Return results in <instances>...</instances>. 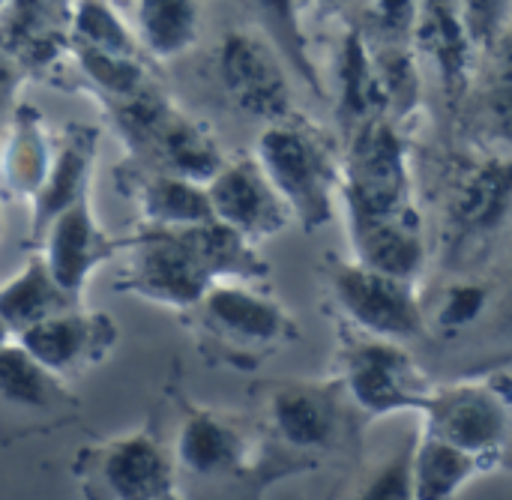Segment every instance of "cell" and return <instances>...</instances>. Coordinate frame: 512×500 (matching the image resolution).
Wrapping results in <instances>:
<instances>
[{
    "label": "cell",
    "instance_id": "3",
    "mask_svg": "<svg viewBox=\"0 0 512 500\" xmlns=\"http://www.w3.org/2000/svg\"><path fill=\"white\" fill-rule=\"evenodd\" d=\"M258 426L267 441L312 471L327 456L357 453L366 417L333 381H267L255 390Z\"/></svg>",
    "mask_w": 512,
    "mask_h": 500
},
{
    "label": "cell",
    "instance_id": "4",
    "mask_svg": "<svg viewBox=\"0 0 512 500\" xmlns=\"http://www.w3.org/2000/svg\"><path fill=\"white\" fill-rule=\"evenodd\" d=\"M336 366V378L366 420L396 411H426L438 387L402 348V342L366 336L345 324L339 330Z\"/></svg>",
    "mask_w": 512,
    "mask_h": 500
},
{
    "label": "cell",
    "instance_id": "35",
    "mask_svg": "<svg viewBox=\"0 0 512 500\" xmlns=\"http://www.w3.org/2000/svg\"><path fill=\"white\" fill-rule=\"evenodd\" d=\"M507 3L510 0H462V24L471 36V42L477 45H489L495 42L504 15H507Z\"/></svg>",
    "mask_w": 512,
    "mask_h": 500
},
{
    "label": "cell",
    "instance_id": "40",
    "mask_svg": "<svg viewBox=\"0 0 512 500\" xmlns=\"http://www.w3.org/2000/svg\"><path fill=\"white\" fill-rule=\"evenodd\" d=\"M318 3H342V0H318Z\"/></svg>",
    "mask_w": 512,
    "mask_h": 500
},
{
    "label": "cell",
    "instance_id": "34",
    "mask_svg": "<svg viewBox=\"0 0 512 500\" xmlns=\"http://www.w3.org/2000/svg\"><path fill=\"white\" fill-rule=\"evenodd\" d=\"M492 303V291L483 282H456L444 291L438 306V327L450 336L474 327Z\"/></svg>",
    "mask_w": 512,
    "mask_h": 500
},
{
    "label": "cell",
    "instance_id": "42",
    "mask_svg": "<svg viewBox=\"0 0 512 500\" xmlns=\"http://www.w3.org/2000/svg\"><path fill=\"white\" fill-rule=\"evenodd\" d=\"M0 3H3V0H0Z\"/></svg>",
    "mask_w": 512,
    "mask_h": 500
},
{
    "label": "cell",
    "instance_id": "29",
    "mask_svg": "<svg viewBox=\"0 0 512 500\" xmlns=\"http://www.w3.org/2000/svg\"><path fill=\"white\" fill-rule=\"evenodd\" d=\"M63 15V0H15L9 24H6V42L9 48L24 51H45V45H54L57 27Z\"/></svg>",
    "mask_w": 512,
    "mask_h": 500
},
{
    "label": "cell",
    "instance_id": "24",
    "mask_svg": "<svg viewBox=\"0 0 512 500\" xmlns=\"http://www.w3.org/2000/svg\"><path fill=\"white\" fill-rule=\"evenodd\" d=\"M486 468L462 447L423 432L417 435L411 456L414 500H456L459 492Z\"/></svg>",
    "mask_w": 512,
    "mask_h": 500
},
{
    "label": "cell",
    "instance_id": "19",
    "mask_svg": "<svg viewBox=\"0 0 512 500\" xmlns=\"http://www.w3.org/2000/svg\"><path fill=\"white\" fill-rule=\"evenodd\" d=\"M141 168L171 171L180 177H189L195 183H210L216 171L225 165V156L219 150V141L195 120L177 114L168 108L162 123L153 129L147 144L138 153Z\"/></svg>",
    "mask_w": 512,
    "mask_h": 500
},
{
    "label": "cell",
    "instance_id": "15",
    "mask_svg": "<svg viewBox=\"0 0 512 500\" xmlns=\"http://www.w3.org/2000/svg\"><path fill=\"white\" fill-rule=\"evenodd\" d=\"M444 216L453 246L495 237L512 216V159L489 156L471 162L453 183Z\"/></svg>",
    "mask_w": 512,
    "mask_h": 500
},
{
    "label": "cell",
    "instance_id": "6",
    "mask_svg": "<svg viewBox=\"0 0 512 500\" xmlns=\"http://www.w3.org/2000/svg\"><path fill=\"white\" fill-rule=\"evenodd\" d=\"M339 195L348 222L420 216L414 207L408 147L384 117H372L351 132Z\"/></svg>",
    "mask_w": 512,
    "mask_h": 500
},
{
    "label": "cell",
    "instance_id": "8",
    "mask_svg": "<svg viewBox=\"0 0 512 500\" xmlns=\"http://www.w3.org/2000/svg\"><path fill=\"white\" fill-rule=\"evenodd\" d=\"M426 429L468 450L486 471L512 468V378L459 381L435 387L426 405Z\"/></svg>",
    "mask_w": 512,
    "mask_h": 500
},
{
    "label": "cell",
    "instance_id": "22",
    "mask_svg": "<svg viewBox=\"0 0 512 500\" xmlns=\"http://www.w3.org/2000/svg\"><path fill=\"white\" fill-rule=\"evenodd\" d=\"M192 252L201 258L213 282H264L270 279V264L258 252V243L246 240L240 231L219 219L180 228Z\"/></svg>",
    "mask_w": 512,
    "mask_h": 500
},
{
    "label": "cell",
    "instance_id": "11",
    "mask_svg": "<svg viewBox=\"0 0 512 500\" xmlns=\"http://www.w3.org/2000/svg\"><path fill=\"white\" fill-rule=\"evenodd\" d=\"M45 369L66 384L99 369L120 342L117 321L102 309L72 306L15 336Z\"/></svg>",
    "mask_w": 512,
    "mask_h": 500
},
{
    "label": "cell",
    "instance_id": "30",
    "mask_svg": "<svg viewBox=\"0 0 512 500\" xmlns=\"http://www.w3.org/2000/svg\"><path fill=\"white\" fill-rule=\"evenodd\" d=\"M75 57L81 63V69L111 96V99H132L138 96L144 87V69L135 63V57H123V54H108L99 48H87V45H75Z\"/></svg>",
    "mask_w": 512,
    "mask_h": 500
},
{
    "label": "cell",
    "instance_id": "1",
    "mask_svg": "<svg viewBox=\"0 0 512 500\" xmlns=\"http://www.w3.org/2000/svg\"><path fill=\"white\" fill-rule=\"evenodd\" d=\"M174 402L180 417L168 447L177 480H192L204 492H240L243 498L258 500L273 480L312 471L276 450L258 423L198 405L183 393H174Z\"/></svg>",
    "mask_w": 512,
    "mask_h": 500
},
{
    "label": "cell",
    "instance_id": "37",
    "mask_svg": "<svg viewBox=\"0 0 512 500\" xmlns=\"http://www.w3.org/2000/svg\"><path fill=\"white\" fill-rule=\"evenodd\" d=\"M489 126L492 135L507 141L512 147V84H498L489 93Z\"/></svg>",
    "mask_w": 512,
    "mask_h": 500
},
{
    "label": "cell",
    "instance_id": "31",
    "mask_svg": "<svg viewBox=\"0 0 512 500\" xmlns=\"http://www.w3.org/2000/svg\"><path fill=\"white\" fill-rule=\"evenodd\" d=\"M258 6H261V15L267 21V30L273 33V39L282 48V54L288 57V63L312 87H318V75H315V66L309 60L306 36H303L300 18H297V0H258Z\"/></svg>",
    "mask_w": 512,
    "mask_h": 500
},
{
    "label": "cell",
    "instance_id": "2",
    "mask_svg": "<svg viewBox=\"0 0 512 500\" xmlns=\"http://www.w3.org/2000/svg\"><path fill=\"white\" fill-rule=\"evenodd\" d=\"M180 318L198 354L228 369H258L300 339L294 315L258 282H216Z\"/></svg>",
    "mask_w": 512,
    "mask_h": 500
},
{
    "label": "cell",
    "instance_id": "23",
    "mask_svg": "<svg viewBox=\"0 0 512 500\" xmlns=\"http://www.w3.org/2000/svg\"><path fill=\"white\" fill-rule=\"evenodd\" d=\"M72 306L81 303L63 291V285L54 279V273L48 270L39 252H33L27 264L0 285V315L15 336Z\"/></svg>",
    "mask_w": 512,
    "mask_h": 500
},
{
    "label": "cell",
    "instance_id": "12",
    "mask_svg": "<svg viewBox=\"0 0 512 500\" xmlns=\"http://www.w3.org/2000/svg\"><path fill=\"white\" fill-rule=\"evenodd\" d=\"M0 411L3 423H15L21 435L54 432L78 417V396L12 339L0 348Z\"/></svg>",
    "mask_w": 512,
    "mask_h": 500
},
{
    "label": "cell",
    "instance_id": "25",
    "mask_svg": "<svg viewBox=\"0 0 512 500\" xmlns=\"http://www.w3.org/2000/svg\"><path fill=\"white\" fill-rule=\"evenodd\" d=\"M414 30L426 54L438 63L447 90L456 96L468 78L471 57V36L462 24L456 0H420Z\"/></svg>",
    "mask_w": 512,
    "mask_h": 500
},
{
    "label": "cell",
    "instance_id": "32",
    "mask_svg": "<svg viewBox=\"0 0 512 500\" xmlns=\"http://www.w3.org/2000/svg\"><path fill=\"white\" fill-rule=\"evenodd\" d=\"M417 435H411L396 453L378 462L351 500H414V480H411V456H414Z\"/></svg>",
    "mask_w": 512,
    "mask_h": 500
},
{
    "label": "cell",
    "instance_id": "28",
    "mask_svg": "<svg viewBox=\"0 0 512 500\" xmlns=\"http://www.w3.org/2000/svg\"><path fill=\"white\" fill-rule=\"evenodd\" d=\"M75 45L135 57V39L108 0H78L72 12Z\"/></svg>",
    "mask_w": 512,
    "mask_h": 500
},
{
    "label": "cell",
    "instance_id": "5",
    "mask_svg": "<svg viewBox=\"0 0 512 500\" xmlns=\"http://www.w3.org/2000/svg\"><path fill=\"white\" fill-rule=\"evenodd\" d=\"M69 471L84 500H171L180 495L171 447L153 429L84 444Z\"/></svg>",
    "mask_w": 512,
    "mask_h": 500
},
{
    "label": "cell",
    "instance_id": "33",
    "mask_svg": "<svg viewBox=\"0 0 512 500\" xmlns=\"http://www.w3.org/2000/svg\"><path fill=\"white\" fill-rule=\"evenodd\" d=\"M372 63H375L387 105H393L399 114H408L420 99V78H417L411 54H405L402 48H390Z\"/></svg>",
    "mask_w": 512,
    "mask_h": 500
},
{
    "label": "cell",
    "instance_id": "17",
    "mask_svg": "<svg viewBox=\"0 0 512 500\" xmlns=\"http://www.w3.org/2000/svg\"><path fill=\"white\" fill-rule=\"evenodd\" d=\"M96 129L84 123H66L60 138L54 141L51 165L36 189L30 204V246H36L45 234V228L75 201L90 195L93 186V168H96Z\"/></svg>",
    "mask_w": 512,
    "mask_h": 500
},
{
    "label": "cell",
    "instance_id": "36",
    "mask_svg": "<svg viewBox=\"0 0 512 500\" xmlns=\"http://www.w3.org/2000/svg\"><path fill=\"white\" fill-rule=\"evenodd\" d=\"M378 21L396 39L414 33V27H417V0H378Z\"/></svg>",
    "mask_w": 512,
    "mask_h": 500
},
{
    "label": "cell",
    "instance_id": "38",
    "mask_svg": "<svg viewBox=\"0 0 512 500\" xmlns=\"http://www.w3.org/2000/svg\"><path fill=\"white\" fill-rule=\"evenodd\" d=\"M498 63H501V84H512V30L498 42Z\"/></svg>",
    "mask_w": 512,
    "mask_h": 500
},
{
    "label": "cell",
    "instance_id": "27",
    "mask_svg": "<svg viewBox=\"0 0 512 500\" xmlns=\"http://www.w3.org/2000/svg\"><path fill=\"white\" fill-rule=\"evenodd\" d=\"M138 24L153 54L177 57L198 36V6L195 0H141Z\"/></svg>",
    "mask_w": 512,
    "mask_h": 500
},
{
    "label": "cell",
    "instance_id": "14",
    "mask_svg": "<svg viewBox=\"0 0 512 500\" xmlns=\"http://www.w3.org/2000/svg\"><path fill=\"white\" fill-rule=\"evenodd\" d=\"M213 216L252 243H264L282 234L291 222V210L273 189L270 177L255 156L225 162L207 183Z\"/></svg>",
    "mask_w": 512,
    "mask_h": 500
},
{
    "label": "cell",
    "instance_id": "41",
    "mask_svg": "<svg viewBox=\"0 0 512 500\" xmlns=\"http://www.w3.org/2000/svg\"><path fill=\"white\" fill-rule=\"evenodd\" d=\"M171 500H189V498H183V495H174V498Z\"/></svg>",
    "mask_w": 512,
    "mask_h": 500
},
{
    "label": "cell",
    "instance_id": "39",
    "mask_svg": "<svg viewBox=\"0 0 512 500\" xmlns=\"http://www.w3.org/2000/svg\"><path fill=\"white\" fill-rule=\"evenodd\" d=\"M12 339H15V333L9 330V324H6V321H3V315H0V348H3V345H9Z\"/></svg>",
    "mask_w": 512,
    "mask_h": 500
},
{
    "label": "cell",
    "instance_id": "16",
    "mask_svg": "<svg viewBox=\"0 0 512 500\" xmlns=\"http://www.w3.org/2000/svg\"><path fill=\"white\" fill-rule=\"evenodd\" d=\"M219 72L228 96L252 117L279 123L291 111L288 78L276 54L249 33H228L219 54Z\"/></svg>",
    "mask_w": 512,
    "mask_h": 500
},
{
    "label": "cell",
    "instance_id": "10",
    "mask_svg": "<svg viewBox=\"0 0 512 500\" xmlns=\"http://www.w3.org/2000/svg\"><path fill=\"white\" fill-rule=\"evenodd\" d=\"M126 255L129 261L117 276V291L177 315L189 312L210 291V285H216L180 228L141 225L129 234Z\"/></svg>",
    "mask_w": 512,
    "mask_h": 500
},
{
    "label": "cell",
    "instance_id": "7",
    "mask_svg": "<svg viewBox=\"0 0 512 500\" xmlns=\"http://www.w3.org/2000/svg\"><path fill=\"white\" fill-rule=\"evenodd\" d=\"M255 159L303 231L312 234L330 225L336 216L342 168H336L333 156L315 135L288 120L270 123L258 138Z\"/></svg>",
    "mask_w": 512,
    "mask_h": 500
},
{
    "label": "cell",
    "instance_id": "18",
    "mask_svg": "<svg viewBox=\"0 0 512 500\" xmlns=\"http://www.w3.org/2000/svg\"><path fill=\"white\" fill-rule=\"evenodd\" d=\"M117 183L135 201L141 222L150 228H183L216 219L207 186L189 177L135 165L126 168L123 177L117 174Z\"/></svg>",
    "mask_w": 512,
    "mask_h": 500
},
{
    "label": "cell",
    "instance_id": "13",
    "mask_svg": "<svg viewBox=\"0 0 512 500\" xmlns=\"http://www.w3.org/2000/svg\"><path fill=\"white\" fill-rule=\"evenodd\" d=\"M129 237H111L96 213H93V201L90 195L75 201L72 207H66L42 234V240L33 246L48 270L54 273V279L63 285V291L84 303V288L93 276L96 267H102L105 261H111L114 255L126 252Z\"/></svg>",
    "mask_w": 512,
    "mask_h": 500
},
{
    "label": "cell",
    "instance_id": "26",
    "mask_svg": "<svg viewBox=\"0 0 512 500\" xmlns=\"http://www.w3.org/2000/svg\"><path fill=\"white\" fill-rule=\"evenodd\" d=\"M384 108H387V99H384L375 63L366 51V42L354 30L345 36L342 60H339V117L354 132L360 123L381 117Z\"/></svg>",
    "mask_w": 512,
    "mask_h": 500
},
{
    "label": "cell",
    "instance_id": "9",
    "mask_svg": "<svg viewBox=\"0 0 512 500\" xmlns=\"http://www.w3.org/2000/svg\"><path fill=\"white\" fill-rule=\"evenodd\" d=\"M327 291L342 312L345 327L381 336L393 342H408L426 336V312L417 294V282L387 276L360 261L330 258L324 267Z\"/></svg>",
    "mask_w": 512,
    "mask_h": 500
},
{
    "label": "cell",
    "instance_id": "20",
    "mask_svg": "<svg viewBox=\"0 0 512 500\" xmlns=\"http://www.w3.org/2000/svg\"><path fill=\"white\" fill-rule=\"evenodd\" d=\"M354 261L381 270L396 279L417 282L426 267V243H423V219H360L348 222Z\"/></svg>",
    "mask_w": 512,
    "mask_h": 500
},
{
    "label": "cell",
    "instance_id": "21",
    "mask_svg": "<svg viewBox=\"0 0 512 500\" xmlns=\"http://www.w3.org/2000/svg\"><path fill=\"white\" fill-rule=\"evenodd\" d=\"M51 153H54V141L45 132L42 114L30 105H21L12 114L0 150V189L30 201L48 174Z\"/></svg>",
    "mask_w": 512,
    "mask_h": 500
}]
</instances>
